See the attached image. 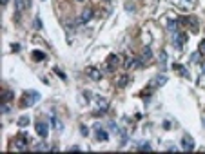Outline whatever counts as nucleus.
Returning <instances> with one entry per match:
<instances>
[{
    "label": "nucleus",
    "instance_id": "nucleus-1",
    "mask_svg": "<svg viewBox=\"0 0 205 154\" xmlns=\"http://www.w3.org/2000/svg\"><path fill=\"white\" fill-rule=\"evenodd\" d=\"M40 100V93H37V91H29V93H25V100H24V105H33V103H37Z\"/></svg>",
    "mask_w": 205,
    "mask_h": 154
},
{
    "label": "nucleus",
    "instance_id": "nucleus-2",
    "mask_svg": "<svg viewBox=\"0 0 205 154\" xmlns=\"http://www.w3.org/2000/svg\"><path fill=\"white\" fill-rule=\"evenodd\" d=\"M95 131H96V140H98V141H107V140H109V133L103 129L100 123L95 125Z\"/></svg>",
    "mask_w": 205,
    "mask_h": 154
},
{
    "label": "nucleus",
    "instance_id": "nucleus-3",
    "mask_svg": "<svg viewBox=\"0 0 205 154\" xmlns=\"http://www.w3.org/2000/svg\"><path fill=\"white\" fill-rule=\"evenodd\" d=\"M185 42H187V35H185V33H176V35H174V40H172V45L178 47V49H182Z\"/></svg>",
    "mask_w": 205,
    "mask_h": 154
},
{
    "label": "nucleus",
    "instance_id": "nucleus-4",
    "mask_svg": "<svg viewBox=\"0 0 205 154\" xmlns=\"http://www.w3.org/2000/svg\"><path fill=\"white\" fill-rule=\"evenodd\" d=\"M91 18H93V11H91V9H83L82 15H80L78 20H76V24H78V25H83V24H87Z\"/></svg>",
    "mask_w": 205,
    "mask_h": 154
},
{
    "label": "nucleus",
    "instance_id": "nucleus-5",
    "mask_svg": "<svg viewBox=\"0 0 205 154\" xmlns=\"http://www.w3.org/2000/svg\"><path fill=\"white\" fill-rule=\"evenodd\" d=\"M35 129H37V134L40 136V138H47V133H49V127H47V123H44V121H38V123L35 125Z\"/></svg>",
    "mask_w": 205,
    "mask_h": 154
},
{
    "label": "nucleus",
    "instance_id": "nucleus-6",
    "mask_svg": "<svg viewBox=\"0 0 205 154\" xmlns=\"http://www.w3.org/2000/svg\"><path fill=\"white\" fill-rule=\"evenodd\" d=\"M182 147H184V151H192V149H194V140H192L191 136L185 134L184 138H182Z\"/></svg>",
    "mask_w": 205,
    "mask_h": 154
},
{
    "label": "nucleus",
    "instance_id": "nucleus-7",
    "mask_svg": "<svg viewBox=\"0 0 205 154\" xmlns=\"http://www.w3.org/2000/svg\"><path fill=\"white\" fill-rule=\"evenodd\" d=\"M118 64H120V56H118V55H109V58H107V67H109V71H113Z\"/></svg>",
    "mask_w": 205,
    "mask_h": 154
},
{
    "label": "nucleus",
    "instance_id": "nucleus-8",
    "mask_svg": "<svg viewBox=\"0 0 205 154\" xmlns=\"http://www.w3.org/2000/svg\"><path fill=\"white\" fill-rule=\"evenodd\" d=\"M87 75L93 78V80H100L102 78V75H100V71L96 69V67H91V69H87Z\"/></svg>",
    "mask_w": 205,
    "mask_h": 154
},
{
    "label": "nucleus",
    "instance_id": "nucleus-9",
    "mask_svg": "<svg viewBox=\"0 0 205 154\" xmlns=\"http://www.w3.org/2000/svg\"><path fill=\"white\" fill-rule=\"evenodd\" d=\"M15 6H17L18 11H24V9L29 7V0H15Z\"/></svg>",
    "mask_w": 205,
    "mask_h": 154
},
{
    "label": "nucleus",
    "instance_id": "nucleus-10",
    "mask_svg": "<svg viewBox=\"0 0 205 154\" xmlns=\"http://www.w3.org/2000/svg\"><path fill=\"white\" fill-rule=\"evenodd\" d=\"M144 64H145L144 58H134V60H131V67H134V69H140Z\"/></svg>",
    "mask_w": 205,
    "mask_h": 154
},
{
    "label": "nucleus",
    "instance_id": "nucleus-11",
    "mask_svg": "<svg viewBox=\"0 0 205 154\" xmlns=\"http://www.w3.org/2000/svg\"><path fill=\"white\" fill-rule=\"evenodd\" d=\"M127 83H129V76H127V75H122V76L116 80V85H118V87H125Z\"/></svg>",
    "mask_w": 205,
    "mask_h": 154
},
{
    "label": "nucleus",
    "instance_id": "nucleus-12",
    "mask_svg": "<svg viewBox=\"0 0 205 154\" xmlns=\"http://www.w3.org/2000/svg\"><path fill=\"white\" fill-rule=\"evenodd\" d=\"M51 125H53V129H55V131H60V129H62V123L58 121V118H56L55 114L51 116Z\"/></svg>",
    "mask_w": 205,
    "mask_h": 154
},
{
    "label": "nucleus",
    "instance_id": "nucleus-13",
    "mask_svg": "<svg viewBox=\"0 0 205 154\" xmlns=\"http://www.w3.org/2000/svg\"><path fill=\"white\" fill-rule=\"evenodd\" d=\"M165 82H167V76H165V75H160V76H156V78H154V85H156V87L164 85Z\"/></svg>",
    "mask_w": 205,
    "mask_h": 154
},
{
    "label": "nucleus",
    "instance_id": "nucleus-14",
    "mask_svg": "<svg viewBox=\"0 0 205 154\" xmlns=\"http://www.w3.org/2000/svg\"><path fill=\"white\" fill-rule=\"evenodd\" d=\"M142 58H144V60H151V58H153V51H151V47H144V51H142Z\"/></svg>",
    "mask_w": 205,
    "mask_h": 154
},
{
    "label": "nucleus",
    "instance_id": "nucleus-15",
    "mask_svg": "<svg viewBox=\"0 0 205 154\" xmlns=\"http://www.w3.org/2000/svg\"><path fill=\"white\" fill-rule=\"evenodd\" d=\"M45 58V55L42 53V51H33V60H37V62H42Z\"/></svg>",
    "mask_w": 205,
    "mask_h": 154
},
{
    "label": "nucleus",
    "instance_id": "nucleus-16",
    "mask_svg": "<svg viewBox=\"0 0 205 154\" xmlns=\"http://www.w3.org/2000/svg\"><path fill=\"white\" fill-rule=\"evenodd\" d=\"M187 22H189V27L192 29V33H196V31H198V24H196V20L194 18H187Z\"/></svg>",
    "mask_w": 205,
    "mask_h": 154
},
{
    "label": "nucleus",
    "instance_id": "nucleus-17",
    "mask_svg": "<svg viewBox=\"0 0 205 154\" xmlns=\"http://www.w3.org/2000/svg\"><path fill=\"white\" fill-rule=\"evenodd\" d=\"M27 123H29V118H27V116H20V118H18V125H20V127H27Z\"/></svg>",
    "mask_w": 205,
    "mask_h": 154
},
{
    "label": "nucleus",
    "instance_id": "nucleus-18",
    "mask_svg": "<svg viewBox=\"0 0 205 154\" xmlns=\"http://www.w3.org/2000/svg\"><path fill=\"white\" fill-rule=\"evenodd\" d=\"M96 100H98V107H100V111H105V109H107V102H105V100H103V98H96Z\"/></svg>",
    "mask_w": 205,
    "mask_h": 154
},
{
    "label": "nucleus",
    "instance_id": "nucleus-19",
    "mask_svg": "<svg viewBox=\"0 0 205 154\" xmlns=\"http://www.w3.org/2000/svg\"><path fill=\"white\" fill-rule=\"evenodd\" d=\"M174 69H176V73H180L182 76H187V75H189V73L184 69V65H178V64H176V65H174Z\"/></svg>",
    "mask_w": 205,
    "mask_h": 154
},
{
    "label": "nucleus",
    "instance_id": "nucleus-20",
    "mask_svg": "<svg viewBox=\"0 0 205 154\" xmlns=\"http://www.w3.org/2000/svg\"><path fill=\"white\" fill-rule=\"evenodd\" d=\"M13 98V93L11 91H6V93H2V102H9Z\"/></svg>",
    "mask_w": 205,
    "mask_h": 154
},
{
    "label": "nucleus",
    "instance_id": "nucleus-21",
    "mask_svg": "<svg viewBox=\"0 0 205 154\" xmlns=\"http://www.w3.org/2000/svg\"><path fill=\"white\" fill-rule=\"evenodd\" d=\"M176 27H178V22H169V24H167V29H169V31H176Z\"/></svg>",
    "mask_w": 205,
    "mask_h": 154
},
{
    "label": "nucleus",
    "instance_id": "nucleus-22",
    "mask_svg": "<svg viewBox=\"0 0 205 154\" xmlns=\"http://www.w3.org/2000/svg\"><path fill=\"white\" fill-rule=\"evenodd\" d=\"M109 129H111V131H113V133H116V134H118V133H120V129H118V127H116V123H114V121H109Z\"/></svg>",
    "mask_w": 205,
    "mask_h": 154
},
{
    "label": "nucleus",
    "instance_id": "nucleus-23",
    "mask_svg": "<svg viewBox=\"0 0 205 154\" xmlns=\"http://www.w3.org/2000/svg\"><path fill=\"white\" fill-rule=\"evenodd\" d=\"M33 149H37V151H47V149H49V147H47V145H45V143H38V145H35V147H33Z\"/></svg>",
    "mask_w": 205,
    "mask_h": 154
},
{
    "label": "nucleus",
    "instance_id": "nucleus-24",
    "mask_svg": "<svg viewBox=\"0 0 205 154\" xmlns=\"http://www.w3.org/2000/svg\"><path fill=\"white\" fill-rule=\"evenodd\" d=\"M17 147H18L20 151H24V149H25V141H24V140H18V141H17Z\"/></svg>",
    "mask_w": 205,
    "mask_h": 154
},
{
    "label": "nucleus",
    "instance_id": "nucleus-25",
    "mask_svg": "<svg viewBox=\"0 0 205 154\" xmlns=\"http://www.w3.org/2000/svg\"><path fill=\"white\" fill-rule=\"evenodd\" d=\"M35 29H42V20L35 18Z\"/></svg>",
    "mask_w": 205,
    "mask_h": 154
},
{
    "label": "nucleus",
    "instance_id": "nucleus-26",
    "mask_svg": "<svg viewBox=\"0 0 205 154\" xmlns=\"http://www.w3.org/2000/svg\"><path fill=\"white\" fill-rule=\"evenodd\" d=\"M140 149H142V151H151V143H142Z\"/></svg>",
    "mask_w": 205,
    "mask_h": 154
},
{
    "label": "nucleus",
    "instance_id": "nucleus-27",
    "mask_svg": "<svg viewBox=\"0 0 205 154\" xmlns=\"http://www.w3.org/2000/svg\"><path fill=\"white\" fill-rule=\"evenodd\" d=\"M198 60H200V51H198L196 55H192V56H191V62H198Z\"/></svg>",
    "mask_w": 205,
    "mask_h": 154
},
{
    "label": "nucleus",
    "instance_id": "nucleus-28",
    "mask_svg": "<svg viewBox=\"0 0 205 154\" xmlns=\"http://www.w3.org/2000/svg\"><path fill=\"white\" fill-rule=\"evenodd\" d=\"M200 55H205V40L200 44Z\"/></svg>",
    "mask_w": 205,
    "mask_h": 154
},
{
    "label": "nucleus",
    "instance_id": "nucleus-29",
    "mask_svg": "<svg viewBox=\"0 0 205 154\" xmlns=\"http://www.w3.org/2000/svg\"><path fill=\"white\" fill-rule=\"evenodd\" d=\"M55 73H56V75H58V76L62 78V80H65V75H64V73H62L60 69H55Z\"/></svg>",
    "mask_w": 205,
    "mask_h": 154
},
{
    "label": "nucleus",
    "instance_id": "nucleus-30",
    "mask_svg": "<svg viewBox=\"0 0 205 154\" xmlns=\"http://www.w3.org/2000/svg\"><path fill=\"white\" fill-rule=\"evenodd\" d=\"M2 113H9V105H4V103H2Z\"/></svg>",
    "mask_w": 205,
    "mask_h": 154
},
{
    "label": "nucleus",
    "instance_id": "nucleus-31",
    "mask_svg": "<svg viewBox=\"0 0 205 154\" xmlns=\"http://www.w3.org/2000/svg\"><path fill=\"white\" fill-rule=\"evenodd\" d=\"M0 2H2V6H6V4H7L9 0H0Z\"/></svg>",
    "mask_w": 205,
    "mask_h": 154
},
{
    "label": "nucleus",
    "instance_id": "nucleus-32",
    "mask_svg": "<svg viewBox=\"0 0 205 154\" xmlns=\"http://www.w3.org/2000/svg\"><path fill=\"white\" fill-rule=\"evenodd\" d=\"M185 2H192V0H185Z\"/></svg>",
    "mask_w": 205,
    "mask_h": 154
},
{
    "label": "nucleus",
    "instance_id": "nucleus-33",
    "mask_svg": "<svg viewBox=\"0 0 205 154\" xmlns=\"http://www.w3.org/2000/svg\"><path fill=\"white\" fill-rule=\"evenodd\" d=\"M203 73H205V65H203Z\"/></svg>",
    "mask_w": 205,
    "mask_h": 154
}]
</instances>
